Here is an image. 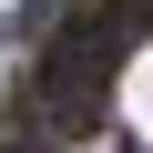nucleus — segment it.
Masks as SVG:
<instances>
[{
    "label": "nucleus",
    "instance_id": "nucleus-1",
    "mask_svg": "<svg viewBox=\"0 0 153 153\" xmlns=\"http://www.w3.org/2000/svg\"><path fill=\"white\" fill-rule=\"evenodd\" d=\"M92 102H102V41L92 31H61L41 51V112L51 123H92Z\"/></svg>",
    "mask_w": 153,
    "mask_h": 153
}]
</instances>
